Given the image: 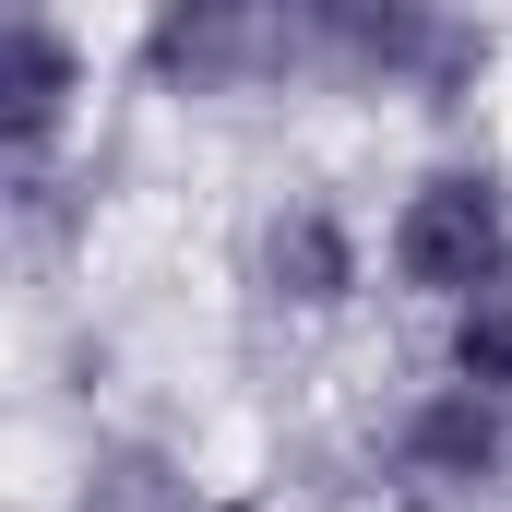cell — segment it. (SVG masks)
Listing matches in <instances>:
<instances>
[{"label": "cell", "mask_w": 512, "mask_h": 512, "mask_svg": "<svg viewBox=\"0 0 512 512\" xmlns=\"http://www.w3.org/2000/svg\"><path fill=\"white\" fill-rule=\"evenodd\" d=\"M227 286H239V310L262 334L322 346L382 298V215L346 203L334 179H274L227 239Z\"/></svg>", "instance_id": "cell-1"}, {"label": "cell", "mask_w": 512, "mask_h": 512, "mask_svg": "<svg viewBox=\"0 0 512 512\" xmlns=\"http://www.w3.org/2000/svg\"><path fill=\"white\" fill-rule=\"evenodd\" d=\"M370 215H382V298L393 310L453 322L489 286H512V155L441 143V155H417L393 179Z\"/></svg>", "instance_id": "cell-2"}, {"label": "cell", "mask_w": 512, "mask_h": 512, "mask_svg": "<svg viewBox=\"0 0 512 512\" xmlns=\"http://www.w3.org/2000/svg\"><path fill=\"white\" fill-rule=\"evenodd\" d=\"M96 24L72 0H12V60H0V120H12V191L96 167Z\"/></svg>", "instance_id": "cell-3"}, {"label": "cell", "mask_w": 512, "mask_h": 512, "mask_svg": "<svg viewBox=\"0 0 512 512\" xmlns=\"http://www.w3.org/2000/svg\"><path fill=\"white\" fill-rule=\"evenodd\" d=\"M60 512H239V477H215L191 441L167 429H96L72 453V489Z\"/></svg>", "instance_id": "cell-4"}]
</instances>
